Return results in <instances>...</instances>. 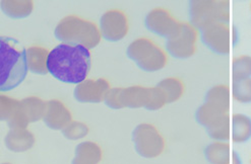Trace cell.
I'll use <instances>...</instances> for the list:
<instances>
[{
  "label": "cell",
  "instance_id": "1",
  "mask_svg": "<svg viewBox=\"0 0 251 164\" xmlns=\"http://www.w3.org/2000/svg\"><path fill=\"white\" fill-rule=\"evenodd\" d=\"M48 72L64 83L79 84L85 81L91 69L89 49L80 45L60 44L48 56Z\"/></svg>",
  "mask_w": 251,
  "mask_h": 164
},
{
  "label": "cell",
  "instance_id": "2",
  "mask_svg": "<svg viewBox=\"0 0 251 164\" xmlns=\"http://www.w3.org/2000/svg\"><path fill=\"white\" fill-rule=\"evenodd\" d=\"M16 40L0 37V91L15 89L27 73L25 50L18 49Z\"/></svg>",
  "mask_w": 251,
  "mask_h": 164
},
{
  "label": "cell",
  "instance_id": "3",
  "mask_svg": "<svg viewBox=\"0 0 251 164\" xmlns=\"http://www.w3.org/2000/svg\"><path fill=\"white\" fill-rule=\"evenodd\" d=\"M105 102L109 107L114 109L145 107L149 111H157L166 104L163 94L158 87H145L141 85L111 89Z\"/></svg>",
  "mask_w": 251,
  "mask_h": 164
},
{
  "label": "cell",
  "instance_id": "4",
  "mask_svg": "<svg viewBox=\"0 0 251 164\" xmlns=\"http://www.w3.org/2000/svg\"><path fill=\"white\" fill-rule=\"evenodd\" d=\"M55 37L69 45H80L93 49L100 43L101 33L95 22L77 16L62 19L55 29Z\"/></svg>",
  "mask_w": 251,
  "mask_h": 164
},
{
  "label": "cell",
  "instance_id": "5",
  "mask_svg": "<svg viewBox=\"0 0 251 164\" xmlns=\"http://www.w3.org/2000/svg\"><path fill=\"white\" fill-rule=\"evenodd\" d=\"M191 24L201 31L218 22H229L230 2L226 0H193L189 4Z\"/></svg>",
  "mask_w": 251,
  "mask_h": 164
},
{
  "label": "cell",
  "instance_id": "6",
  "mask_svg": "<svg viewBox=\"0 0 251 164\" xmlns=\"http://www.w3.org/2000/svg\"><path fill=\"white\" fill-rule=\"evenodd\" d=\"M127 56L142 70L148 72L161 70L168 62L165 51L148 38H139L133 41L127 48Z\"/></svg>",
  "mask_w": 251,
  "mask_h": 164
},
{
  "label": "cell",
  "instance_id": "7",
  "mask_svg": "<svg viewBox=\"0 0 251 164\" xmlns=\"http://www.w3.org/2000/svg\"><path fill=\"white\" fill-rule=\"evenodd\" d=\"M198 37V30L191 23L180 21L177 31L167 39V51L175 58L187 59L197 51Z\"/></svg>",
  "mask_w": 251,
  "mask_h": 164
},
{
  "label": "cell",
  "instance_id": "8",
  "mask_svg": "<svg viewBox=\"0 0 251 164\" xmlns=\"http://www.w3.org/2000/svg\"><path fill=\"white\" fill-rule=\"evenodd\" d=\"M132 140L136 152L145 158L158 157L165 149L163 136L151 124L138 125L132 133Z\"/></svg>",
  "mask_w": 251,
  "mask_h": 164
},
{
  "label": "cell",
  "instance_id": "9",
  "mask_svg": "<svg viewBox=\"0 0 251 164\" xmlns=\"http://www.w3.org/2000/svg\"><path fill=\"white\" fill-rule=\"evenodd\" d=\"M46 102L36 97L26 98L20 102L12 117L8 120L11 129H25L30 123L43 119Z\"/></svg>",
  "mask_w": 251,
  "mask_h": 164
},
{
  "label": "cell",
  "instance_id": "10",
  "mask_svg": "<svg viewBox=\"0 0 251 164\" xmlns=\"http://www.w3.org/2000/svg\"><path fill=\"white\" fill-rule=\"evenodd\" d=\"M100 27L105 40L118 42L128 33L129 22L127 16L119 9L108 10L101 17Z\"/></svg>",
  "mask_w": 251,
  "mask_h": 164
},
{
  "label": "cell",
  "instance_id": "11",
  "mask_svg": "<svg viewBox=\"0 0 251 164\" xmlns=\"http://www.w3.org/2000/svg\"><path fill=\"white\" fill-rule=\"evenodd\" d=\"M201 41L213 52L227 55L231 49V30L227 22H218L201 31Z\"/></svg>",
  "mask_w": 251,
  "mask_h": 164
},
{
  "label": "cell",
  "instance_id": "12",
  "mask_svg": "<svg viewBox=\"0 0 251 164\" xmlns=\"http://www.w3.org/2000/svg\"><path fill=\"white\" fill-rule=\"evenodd\" d=\"M149 31L160 37L170 38L178 29L180 21H178L168 9L157 7L151 10L145 20Z\"/></svg>",
  "mask_w": 251,
  "mask_h": 164
},
{
  "label": "cell",
  "instance_id": "13",
  "mask_svg": "<svg viewBox=\"0 0 251 164\" xmlns=\"http://www.w3.org/2000/svg\"><path fill=\"white\" fill-rule=\"evenodd\" d=\"M110 88V82L104 78L87 79L77 84L75 89V99L79 102H100L105 101Z\"/></svg>",
  "mask_w": 251,
  "mask_h": 164
},
{
  "label": "cell",
  "instance_id": "14",
  "mask_svg": "<svg viewBox=\"0 0 251 164\" xmlns=\"http://www.w3.org/2000/svg\"><path fill=\"white\" fill-rule=\"evenodd\" d=\"M43 120L49 128L61 130L71 124L72 114L63 102L57 100H52L46 102Z\"/></svg>",
  "mask_w": 251,
  "mask_h": 164
},
{
  "label": "cell",
  "instance_id": "15",
  "mask_svg": "<svg viewBox=\"0 0 251 164\" xmlns=\"http://www.w3.org/2000/svg\"><path fill=\"white\" fill-rule=\"evenodd\" d=\"M49 53L47 49L40 47V46H33L29 49L25 50V59H26V66L27 69L31 70L35 74L39 75H45L48 73L47 68V61Z\"/></svg>",
  "mask_w": 251,
  "mask_h": 164
},
{
  "label": "cell",
  "instance_id": "16",
  "mask_svg": "<svg viewBox=\"0 0 251 164\" xmlns=\"http://www.w3.org/2000/svg\"><path fill=\"white\" fill-rule=\"evenodd\" d=\"M34 135L25 129H11L5 137V145L13 152L26 151L34 146Z\"/></svg>",
  "mask_w": 251,
  "mask_h": 164
},
{
  "label": "cell",
  "instance_id": "17",
  "mask_svg": "<svg viewBox=\"0 0 251 164\" xmlns=\"http://www.w3.org/2000/svg\"><path fill=\"white\" fill-rule=\"evenodd\" d=\"M102 160V150L94 142H82L75 148L73 164H98Z\"/></svg>",
  "mask_w": 251,
  "mask_h": 164
},
{
  "label": "cell",
  "instance_id": "18",
  "mask_svg": "<svg viewBox=\"0 0 251 164\" xmlns=\"http://www.w3.org/2000/svg\"><path fill=\"white\" fill-rule=\"evenodd\" d=\"M232 140L234 143H244L251 138V119L243 114H235L231 124Z\"/></svg>",
  "mask_w": 251,
  "mask_h": 164
},
{
  "label": "cell",
  "instance_id": "19",
  "mask_svg": "<svg viewBox=\"0 0 251 164\" xmlns=\"http://www.w3.org/2000/svg\"><path fill=\"white\" fill-rule=\"evenodd\" d=\"M204 102L221 109L223 112L229 113V109H230L229 87L224 84H218L213 86L206 92Z\"/></svg>",
  "mask_w": 251,
  "mask_h": 164
},
{
  "label": "cell",
  "instance_id": "20",
  "mask_svg": "<svg viewBox=\"0 0 251 164\" xmlns=\"http://www.w3.org/2000/svg\"><path fill=\"white\" fill-rule=\"evenodd\" d=\"M206 160L212 164H230V145L228 142L216 141L204 149Z\"/></svg>",
  "mask_w": 251,
  "mask_h": 164
},
{
  "label": "cell",
  "instance_id": "21",
  "mask_svg": "<svg viewBox=\"0 0 251 164\" xmlns=\"http://www.w3.org/2000/svg\"><path fill=\"white\" fill-rule=\"evenodd\" d=\"M157 87L163 92L166 103H171L178 101L183 95L184 84L179 78L168 77L160 81Z\"/></svg>",
  "mask_w": 251,
  "mask_h": 164
},
{
  "label": "cell",
  "instance_id": "22",
  "mask_svg": "<svg viewBox=\"0 0 251 164\" xmlns=\"http://www.w3.org/2000/svg\"><path fill=\"white\" fill-rule=\"evenodd\" d=\"M205 129L212 139L220 142H228L231 134L229 114L221 116Z\"/></svg>",
  "mask_w": 251,
  "mask_h": 164
},
{
  "label": "cell",
  "instance_id": "23",
  "mask_svg": "<svg viewBox=\"0 0 251 164\" xmlns=\"http://www.w3.org/2000/svg\"><path fill=\"white\" fill-rule=\"evenodd\" d=\"M2 11L11 19H25L29 17L34 8L33 1H1L0 2Z\"/></svg>",
  "mask_w": 251,
  "mask_h": 164
},
{
  "label": "cell",
  "instance_id": "24",
  "mask_svg": "<svg viewBox=\"0 0 251 164\" xmlns=\"http://www.w3.org/2000/svg\"><path fill=\"white\" fill-rule=\"evenodd\" d=\"M232 93L235 101L238 102H251V77L233 79Z\"/></svg>",
  "mask_w": 251,
  "mask_h": 164
},
{
  "label": "cell",
  "instance_id": "25",
  "mask_svg": "<svg viewBox=\"0 0 251 164\" xmlns=\"http://www.w3.org/2000/svg\"><path fill=\"white\" fill-rule=\"evenodd\" d=\"M233 79L249 78L251 76V56L242 55L232 63Z\"/></svg>",
  "mask_w": 251,
  "mask_h": 164
},
{
  "label": "cell",
  "instance_id": "26",
  "mask_svg": "<svg viewBox=\"0 0 251 164\" xmlns=\"http://www.w3.org/2000/svg\"><path fill=\"white\" fill-rule=\"evenodd\" d=\"M20 102L0 94V121H8L17 109Z\"/></svg>",
  "mask_w": 251,
  "mask_h": 164
},
{
  "label": "cell",
  "instance_id": "27",
  "mask_svg": "<svg viewBox=\"0 0 251 164\" xmlns=\"http://www.w3.org/2000/svg\"><path fill=\"white\" fill-rule=\"evenodd\" d=\"M89 133V128L86 124L79 122H74L67 125L63 129V135L69 140H77L87 136Z\"/></svg>",
  "mask_w": 251,
  "mask_h": 164
},
{
  "label": "cell",
  "instance_id": "28",
  "mask_svg": "<svg viewBox=\"0 0 251 164\" xmlns=\"http://www.w3.org/2000/svg\"><path fill=\"white\" fill-rule=\"evenodd\" d=\"M231 162L232 164H241V159L238 155V153L233 151L232 152V157H231Z\"/></svg>",
  "mask_w": 251,
  "mask_h": 164
},
{
  "label": "cell",
  "instance_id": "29",
  "mask_svg": "<svg viewBox=\"0 0 251 164\" xmlns=\"http://www.w3.org/2000/svg\"><path fill=\"white\" fill-rule=\"evenodd\" d=\"M5 164H8V163H5Z\"/></svg>",
  "mask_w": 251,
  "mask_h": 164
},
{
  "label": "cell",
  "instance_id": "30",
  "mask_svg": "<svg viewBox=\"0 0 251 164\" xmlns=\"http://www.w3.org/2000/svg\"><path fill=\"white\" fill-rule=\"evenodd\" d=\"M250 7H251V4H250Z\"/></svg>",
  "mask_w": 251,
  "mask_h": 164
}]
</instances>
